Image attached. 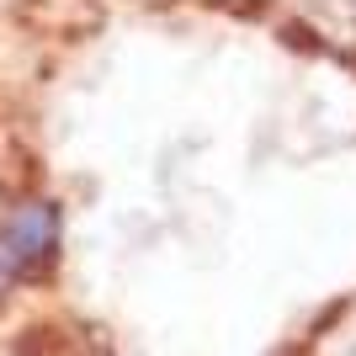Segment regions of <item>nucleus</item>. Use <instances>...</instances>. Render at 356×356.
Segmentation results:
<instances>
[{"label":"nucleus","instance_id":"f257e3e1","mask_svg":"<svg viewBox=\"0 0 356 356\" xmlns=\"http://www.w3.org/2000/svg\"><path fill=\"white\" fill-rule=\"evenodd\" d=\"M48 245H54V213H48L43 202H38V208H22L6 223V234H0V277L43 261Z\"/></svg>","mask_w":356,"mask_h":356}]
</instances>
